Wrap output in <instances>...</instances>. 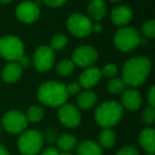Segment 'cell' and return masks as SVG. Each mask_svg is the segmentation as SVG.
I'll list each match as a JSON object with an SVG mask.
<instances>
[{
	"label": "cell",
	"instance_id": "cell-12",
	"mask_svg": "<svg viewBox=\"0 0 155 155\" xmlns=\"http://www.w3.org/2000/svg\"><path fill=\"white\" fill-rule=\"evenodd\" d=\"M39 7L32 1H24L16 8V17L24 24H32L39 17Z\"/></svg>",
	"mask_w": 155,
	"mask_h": 155
},
{
	"label": "cell",
	"instance_id": "cell-31",
	"mask_svg": "<svg viewBox=\"0 0 155 155\" xmlns=\"http://www.w3.org/2000/svg\"><path fill=\"white\" fill-rule=\"evenodd\" d=\"M67 93L68 95H77V94L81 93V85L79 84V82H71L69 85L66 86Z\"/></svg>",
	"mask_w": 155,
	"mask_h": 155
},
{
	"label": "cell",
	"instance_id": "cell-18",
	"mask_svg": "<svg viewBox=\"0 0 155 155\" xmlns=\"http://www.w3.org/2000/svg\"><path fill=\"white\" fill-rule=\"evenodd\" d=\"M88 18L93 20H101L106 14V5L103 0H91L87 7Z\"/></svg>",
	"mask_w": 155,
	"mask_h": 155
},
{
	"label": "cell",
	"instance_id": "cell-4",
	"mask_svg": "<svg viewBox=\"0 0 155 155\" xmlns=\"http://www.w3.org/2000/svg\"><path fill=\"white\" fill-rule=\"evenodd\" d=\"M44 136L36 130H26L17 140V148L21 155H37L41 151Z\"/></svg>",
	"mask_w": 155,
	"mask_h": 155
},
{
	"label": "cell",
	"instance_id": "cell-19",
	"mask_svg": "<svg viewBox=\"0 0 155 155\" xmlns=\"http://www.w3.org/2000/svg\"><path fill=\"white\" fill-rule=\"evenodd\" d=\"M103 149L94 140H84L77 148V155H102Z\"/></svg>",
	"mask_w": 155,
	"mask_h": 155
},
{
	"label": "cell",
	"instance_id": "cell-8",
	"mask_svg": "<svg viewBox=\"0 0 155 155\" xmlns=\"http://www.w3.org/2000/svg\"><path fill=\"white\" fill-rule=\"evenodd\" d=\"M66 26L69 32L77 37H86L93 32V22L83 14L75 13L70 15Z\"/></svg>",
	"mask_w": 155,
	"mask_h": 155
},
{
	"label": "cell",
	"instance_id": "cell-5",
	"mask_svg": "<svg viewBox=\"0 0 155 155\" xmlns=\"http://www.w3.org/2000/svg\"><path fill=\"white\" fill-rule=\"evenodd\" d=\"M25 55V46L21 39L14 35L0 37V56L9 62H17Z\"/></svg>",
	"mask_w": 155,
	"mask_h": 155
},
{
	"label": "cell",
	"instance_id": "cell-30",
	"mask_svg": "<svg viewBox=\"0 0 155 155\" xmlns=\"http://www.w3.org/2000/svg\"><path fill=\"white\" fill-rule=\"evenodd\" d=\"M115 155H140L134 146H125L121 148Z\"/></svg>",
	"mask_w": 155,
	"mask_h": 155
},
{
	"label": "cell",
	"instance_id": "cell-17",
	"mask_svg": "<svg viewBox=\"0 0 155 155\" xmlns=\"http://www.w3.org/2000/svg\"><path fill=\"white\" fill-rule=\"evenodd\" d=\"M22 74V68L17 62H10L5 65L1 72L2 80L7 83H15L20 79Z\"/></svg>",
	"mask_w": 155,
	"mask_h": 155
},
{
	"label": "cell",
	"instance_id": "cell-9",
	"mask_svg": "<svg viewBox=\"0 0 155 155\" xmlns=\"http://www.w3.org/2000/svg\"><path fill=\"white\" fill-rule=\"evenodd\" d=\"M98 60V51L96 48L89 45H83L78 47L73 51L72 58L71 61L73 64L77 65L82 68H87V67L93 66Z\"/></svg>",
	"mask_w": 155,
	"mask_h": 155
},
{
	"label": "cell",
	"instance_id": "cell-7",
	"mask_svg": "<svg viewBox=\"0 0 155 155\" xmlns=\"http://www.w3.org/2000/svg\"><path fill=\"white\" fill-rule=\"evenodd\" d=\"M1 124L8 133L21 134L22 132L27 130L28 120H27L26 115L24 113L16 110H12L3 115Z\"/></svg>",
	"mask_w": 155,
	"mask_h": 155
},
{
	"label": "cell",
	"instance_id": "cell-28",
	"mask_svg": "<svg viewBox=\"0 0 155 155\" xmlns=\"http://www.w3.org/2000/svg\"><path fill=\"white\" fill-rule=\"evenodd\" d=\"M101 75L104 78H107V79H112L115 78L116 74L118 73V67L116 64H112V63H108V64L104 65L103 68L101 69Z\"/></svg>",
	"mask_w": 155,
	"mask_h": 155
},
{
	"label": "cell",
	"instance_id": "cell-32",
	"mask_svg": "<svg viewBox=\"0 0 155 155\" xmlns=\"http://www.w3.org/2000/svg\"><path fill=\"white\" fill-rule=\"evenodd\" d=\"M17 63L19 64V66L22 68V70H24V69L29 68V67L31 66V64H32V61H31L30 58H27V56L22 55L21 58L17 61Z\"/></svg>",
	"mask_w": 155,
	"mask_h": 155
},
{
	"label": "cell",
	"instance_id": "cell-27",
	"mask_svg": "<svg viewBox=\"0 0 155 155\" xmlns=\"http://www.w3.org/2000/svg\"><path fill=\"white\" fill-rule=\"evenodd\" d=\"M141 33L147 38H153L155 36V20L150 19L142 25Z\"/></svg>",
	"mask_w": 155,
	"mask_h": 155
},
{
	"label": "cell",
	"instance_id": "cell-20",
	"mask_svg": "<svg viewBox=\"0 0 155 155\" xmlns=\"http://www.w3.org/2000/svg\"><path fill=\"white\" fill-rule=\"evenodd\" d=\"M97 102V95L91 91H84L79 94L77 99V104L81 110H89Z\"/></svg>",
	"mask_w": 155,
	"mask_h": 155
},
{
	"label": "cell",
	"instance_id": "cell-33",
	"mask_svg": "<svg viewBox=\"0 0 155 155\" xmlns=\"http://www.w3.org/2000/svg\"><path fill=\"white\" fill-rule=\"evenodd\" d=\"M43 1L50 8H58L62 7L67 0H43Z\"/></svg>",
	"mask_w": 155,
	"mask_h": 155
},
{
	"label": "cell",
	"instance_id": "cell-29",
	"mask_svg": "<svg viewBox=\"0 0 155 155\" xmlns=\"http://www.w3.org/2000/svg\"><path fill=\"white\" fill-rule=\"evenodd\" d=\"M155 120V108L154 106H148L142 112V121L144 124L151 125Z\"/></svg>",
	"mask_w": 155,
	"mask_h": 155
},
{
	"label": "cell",
	"instance_id": "cell-6",
	"mask_svg": "<svg viewBox=\"0 0 155 155\" xmlns=\"http://www.w3.org/2000/svg\"><path fill=\"white\" fill-rule=\"evenodd\" d=\"M114 41L118 50L122 52H130L141 43V38L135 28L125 26L116 32Z\"/></svg>",
	"mask_w": 155,
	"mask_h": 155
},
{
	"label": "cell",
	"instance_id": "cell-37",
	"mask_svg": "<svg viewBox=\"0 0 155 155\" xmlns=\"http://www.w3.org/2000/svg\"><path fill=\"white\" fill-rule=\"evenodd\" d=\"M102 26L100 24H96V25H93V31H95L96 33H100L102 31Z\"/></svg>",
	"mask_w": 155,
	"mask_h": 155
},
{
	"label": "cell",
	"instance_id": "cell-23",
	"mask_svg": "<svg viewBox=\"0 0 155 155\" xmlns=\"http://www.w3.org/2000/svg\"><path fill=\"white\" fill-rule=\"evenodd\" d=\"M75 65L73 64V62L69 58H65V60H62L58 63L55 67L56 73L61 77H67L70 73L73 72L74 70Z\"/></svg>",
	"mask_w": 155,
	"mask_h": 155
},
{
	"label": "cell",
	"instance_id": "cell-15",
	"mask_svg": "<svg viewBox=\"0 0 155 155\" xmlns=\"http://www.w3.org/2000/svg\"><path fill=\"white\" fill-rule=\"evenodd\" d=\"M133 17V11L127 5L116 7L110 13V20L118 27H125Z\"/></svg>",
	"mask_w": 155,
	"mask_h": 155
},
{
	"label": "cell",
	"instance_id": "cell-22",
	"mask_svg": "<svg viewBox=\"0 0 155 155\" xmlns=\"http://www.w3.org/2000/svg\"><path fill=\"white\" fill-rule=\"evenodd\" d=\"M77 138L70 134H63L58 138V151H62V152H70L77 147Z\"/></svg>",
	"mask_w": 155,
	"mask_h": 155
},
{
	"label": "cell",
	"instance_id": "cell-40",
	"mask_svg": "<svg viewBox=\"0 0 155 155\" xmlns=\"http://www.w3.org/2000/svg\"><path fill=\"white\" fill-rule=\"evenodd\" d=\"M0 135H1V123H0Z\"/></svg>",
	"mask_w": 155,
	"mask_h": 155
},
{
	"label": "cell",
	"instance_id": "cell-11",
	"mask_svg": "<svg viewBox=\"0 0 155 155\" xmlns=\"http://www.w3.org/2000/svg\"><path fill=\"white\" fill-rule=\"evenodd\" d=\"M58 118L63 125L72 129L81 123V113L75 105L65 103L58 108Z\"/></svg>",
	"mask_w": 155,
	"mask_h": 155
},
{
	"label": "cell",
	"instance_id": "cell-13",
	"mask_svg": "<svg viewBox=\"0 0 155 155\" xmlns=\"http://www.w3.org/2000/svg\"><path fill=\"white\" fill-rule=\"evenodd\" d=\"M101 71L98 67L91 66L85 68V70L80 74L79 78V84L82 88L89 89L97 85V83L101 79Z\"/></svg>",
	"mask_w": 155,
	"mask_h": 155
},
{
	"label": "cell",
	"instance_id": "cell-10",
	"mask_svg": "<svg viewBox=\"0 0 155 155\" xmlns=\"http://www.w3.org/2000/svg\"><path fill=\"white\" fill-rule=\"evenodd\" d=\"M54 63V51L49 46H39L33 54V64L41 72L50 70Z\"/></svg>",
	"mask_w": 155,
	"mask_h": 155
},
{
	"label": "cell",
	"instance_id": "cell-24",
	"mask_svg": "<svg viewBox=\"0 0 155 155\" xmlns=\"http://www.w3.org/2000/svg\"><path fill=\"white\" fill-rule=\"evenodd\" d=\"M25 115H26V118H27V120H28V122L36 123L43 119L44 110L41 106L33 105L28 108V110H27V113Z\"/></svg>",
	"mask_w": 155,
	"mask_h": 155
},
{
	"label": "cell",
	"instance_id": "cell-36",
	"mask_svg": "<svg viewBox=\"0 0 155 155\" xmlns=\"http://www.w3.org/2000/svg\"><path fill=\"white\" fill-rule=\"evenodd\" d=\"M0 155H11V154H10V152L7 150V148L5 146L0 144Z\"/></svg>",
	"mask_w": 155,
	"mask_h": 155
},
{
	"label": "cell",
	"instance_id": "cell-14",
	"mask_svg": "<svg viewBox=\"0 0 155 155\" xmlns=\"http://www.w3.org/2000/svg\"><path fill=\"white\" fill-rule=\"evenodd\" d=\"M121 103H122L121 106L123 108H125L127 110H131V112H135V110H139L142 104L141 95L133 88L125 89L122 93Z\"/></svg>",
	"mask_w": 155,
	"mask_h": 155
},
{
	"label": "cell",
	"instance_id": "cell-2",
	"mask_svg": "<svg viewBox=\"0 0 155 155\" xmlns=\"http://www.w3.org/2000/svg\"><path fill=\"white\" fill-rule=\"evenodd\" d=\"M66 85L58 81H47L39 86L37 98L43 104L50 107H60L68 99Z\"/></svg>",
	"mask_w": 155,
	"mask_h": 155
},
{
	"label": "cell",
	"instance_id": "cell-35",
	"mask_svg": "<svg viewBox=\"0 0 155 155\" xmlns=\"http://www.w3.org/2000/svg\"><path fill=\"white\" fill-rule=\"evenodd\" d=\"M41 155H60V151L56 148L53 147H49V148L45 149V150L41 151Z\"/></svg>",
	"mask_w": 155,
	"mask_h": 155
},
{
	"label": "cell",
	"instance_id": "cell-21",
	"mask_svg": "<svg viewBox=\"0 0 155 155\" xmlns=\"http://www.w3.org/2000/svg\"><path fill=\"white\" fill-rule=\"evenodd\" d=\"M98 139V143L102 149H110L116 143V134L112 129H102Z\"/></svg>",
	"mask_w": 155,
	"mask_h": 155
},
{
	"label": "cell",
	"instance_id": "cell-3",
	"mask_svg": "<svg viewBox=\"0 0 155 155\" xmlns=\"http://www.w3.org/2000/svg\"><path fill=\"white\" fill-rule=\"evenodd\" d=\"M123 107L116 101H106L95 110V119L102 129H110L121 120Z\"/></svg>",
	"mask_w": 155,
	"mask_h": 155
},
{
	"label": "cell",
	"instance_id": "cell-16",
	"mask_svg": "<svg viewBox=\"0 0 155 155\" xmlns=\"http://www.w3.org/2000/svg\"><path fill=\"white\" fill-rule=\"evenodd\" d=\"M139 143L149 154H154L155 151V131L152 127H146L139 134Z\"/></svg>",
	"mask_w": 155,
	"mask_h": 155
},
{
	"label": "cell",
	"instance_id": "cell-39",
	"mask_svg": "<svg viewBox=\"0 0 155 155\" xmlns=\"http://www.w3.org/2000/svg\"><path fill=\"white\" fill-rule=\"evenodd\" d=\"M60 155H72L70 152H62V151H60Z\"/></svg>",
	"mask_w": 155,
	"mask_h": 155
},
{
	"label": "cell",
	"instance_id": "cell-41",
	"mask_svg": "<svg viewBox=\"0 0 155 155\" xmlns=\"http://www.w3.org/2000/svg\"><path fill=\"white\" fill-rule=\"evenodd\" d=\"M110 1H120V0H110Z\"/></svg>",
	"mask_w": 155,
	"mask_h": 155
},
{
	"label": "cell",
	"instance_id": "cell-25",
	"mask_svg": "<svg viewBox=\"0 0 155 155\" xmlns=\"http://www.w3.org/2000/svg\"><path fill=\"white\" fill-rule=\"evenodd\" d=\"M125 83L123 82V80L121 78H112L110 80V82L107 83V89L110 94H114V95H118L121 94L125 91Z\"/></svg>",
	"mask_w": 155,
	"mask_h": 155
},
{
	"label": "cell",
	"instance_id": "cell-34",
	"mask_svg": "<svg viewBox=\"0 0 155 155\" xmlns=\"http://www.w3.org/2000/svg\"><path fill=\"white\" fill-rule=\"evenodd\" d=\"M148 101L150 106H155V86H151L148 94Z\"/></svg>",
	"mask_w": 155,
	"mask_h": 155
},
{
	"label": "cell",
	"instance_id": "cell-1",
	"mask_svg": "<svg viewBox=\"0 0 155 155\" xmlns=\"http://www.w3.org/2000/svg\"><path fill=\"white\" fill-rule=\"evenodd\" d=\"M152 64L149 58L134 56L125 62L122 68V79L127 86L137 87L144 83L151 72Z\"/></svg>",
	"mask_w": 155,
	"mask_h": 155
},
{
	"label": "cell",
	"instance_id": "cell-38",
	"mask_svg": "<svg viewBox=\"0 0 155 155\" xmlns=\"http://www.w3.org/2000/svg\"><path fill=\"white\" fill-rule=\"evenodd\" d=\"M10 2H12V0H0V3L2 5H9Z\"/></svg>",
	"mask_w": 155,
	"mask_h": 155
},
{
	"label": "cell",
	"instance_id": "cell-26",
	"mask_svg": "<svg viewBox=\"0 0 155 155\" xmlns=\"http://www.w3.org/2000/svg\"><path fill=\"white\" fill-rule=\"evenodd\" d=\"M67 37L66 35L62 34V33H58V34L53 35L50 39V46L53 51H58V50H62L66 47L67 45Z\"/></svg>",
	"mask_w": 155,
	"mask_h": 155
}]
</instances>
